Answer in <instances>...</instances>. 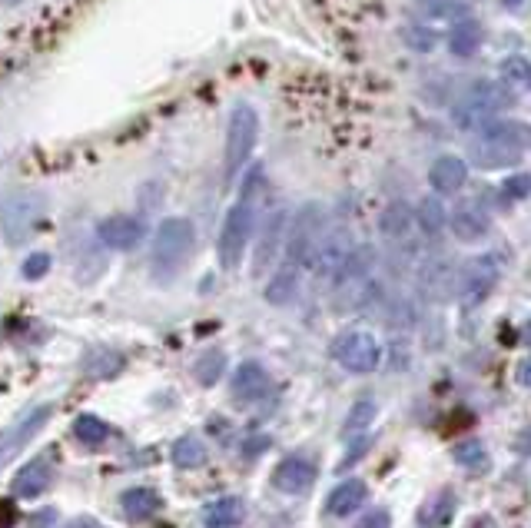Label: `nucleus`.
<instances>
[{"mask_svg": "<svg viewBox=\"0 0 531 528\" xmlns=\"http://www.w3.org/2000/svg\"><path fill=\"white\" fill-rule=\"evenodd\" d=\"M263 183V170H253L246 176L243 190H239V200L226 210V220H223V230H220V243H216V253H220V266L223 269H236L243 263V253L249 240H253V230H256V186Z\"/></svg>", "mask_w": 531, "mask_h": 528, "instance_id": "obj_1", "label": "nucleus"}, {"mask_svg": "<svg viewBox=\"0 0 531 528\" xmlns=\"http://www.w3.org/2000/svg\"><path fill=\"white\" fill-rule=\"evenodd\" d=\"M196 246V230L193 220L186 216H166L160 220L153 233V256H150V269L160 283H170V279L180 273V269L190 263Z\"/></svg>", "mask_w": 531, "mask_h": 528, "instance_id": "obj_2", "label": "nucleus"}, {"mask_svg": "<svg viewBox=\"0 0 531 528\" xmlns=\"http://www.w3.org/2000/svg\"><path fill=\"white\" fill-rule=\"evenodd\" d=\"M512 103V93L502 84L482 80V84L468 87L452 107V123L458 130H482L488 123H495L498 110H505Z\"/></svg>", "mask_w": 531, "mask_h": 528, "instance_id": "obj_3", "label": "nucleus"}, {"mask_svg": "<svg viewBox=\"0 0 531 528\" xmlns=\"http://www.w3.org/2000/svg\"><path fill=\"white\" fill-rule=\"evenodd\" d=\"M259 140V113L253 103L239 100L229 110L226 120V147H223V167H226V180L243 173V167L249 163Z\"/></svg>", "mask_w": 531, "mask_h": 528, "instance_id": "obj_4", "label": "nucleus"}, {"mask_svg": "<svg viewBox=\"0 0 531 528\" xmlns=\"http://www.w3.org/2000/svg\"><path fill=\"white\" fill-rule=\"evenodd\" d=\"M47 216V196L34 190H14L4 196L0 206V226H4V240L10 246L27 243L37 233V226Z\"/></svg>", "mask_w": 531, "mask_h": 528, "instance_id": "obj_5", "label": "nucleus"}, {"mask_svg": "<svg viewBox=\"0 0 531 528\" xmlns=\"http://www.w3.org/2000/svg\"><path fill=\"white\" fill-rule=\"evenodd\" d=\"M322 240V206L306 203L293 220H289L286 230V246H283V263L289 266H309L312 250Z\"/></svg>", "mask_w": 531, "mask_h": 528, "instance_id": "obj_6", "label": "nucleus"}, {"mask_svg": "<svg viewBox=\"0 0 531 528\" xmlns=\"http://www.w3.org/2000/svg\"><path fill=\"white\" fill-rule=\"evenodd\" d=\"M332 356L342 369L349 372H376L382 362V346L372 333H362V329H352V333H342L336 343H332Z\"/></svg>", "mask_w": 531, "mask_h": 528, "instance_id": "obj_7", "label": "nucleus"}, {"mask_svg": "<svg viewBox=\"0 0 531 528\" xmlns=\"http://www.w3.org/2000/svg\"><path fill=\"white\" fill-rule=\"evenodd\" d=\"M498 276H502V260H498V253H488L482 260L468 263L462 273L455 276V293L465 306H478L495 289Z\"/></svg>", "mask_w": 531, "mask_h": 528, "instance_id": "obj_8", "label": "nucleus"}, {"mask_svg": "<svg viewBox=\"0 0 531 528\" xmlns=\"http://www.w3.org/2000/svg\"><path fill=\"white\" fill-rule=\"evenodd\" d=\"M286 230H289V213L286 210H273L259 226V240H256V253H253V276H266L269 266H273L279 256H283L286 246Z\"/></svg>", "mask_w": 531, "mask_h": 528, "instance_id": "obj_9", "label": "nucleus"}, {"mask_svg": "<svg viewBox=\"0 0 531 528\" xmlns=\"http://www.w3.org/2000/svg\"><path fill=\"white\" fill-rule=\"evenodd\" d=\"M143 236H147V226H143L140 216H130V213H113L97 223V240L107 250H117V253L137 250Z\"/></svg>", "mask_w": 531, "mask_h": 528, "instance_id": "obj_10", "label": "nucleus"}, {"mask_svg": "<svg viewBox=\"0 0 531 528\" xmlns=\"http://www.w3.org/2000/svg\"><path fill=\"white\" fill-rule=\"evenodd\" d=\"M522 157H525L522 147L502 143V140H488V137H478L472 143V150H468V160L482 170H508V167H515V163H522Z\"/></svg>", "mask_w": 531, "mask_h": 528, "instance_id": "obj_11", "label": "nucleus"}, {"mask_svg": "<svg viewBox=\"0 0 531 528\" xmlns=\"http://www.w3.org/2000/svg\"><path fill=\"white\" fill-rule=\"evenodd\" d=\"M349 253H352V240L346 233L322 236V240L316 243V250H312L309 266L316 269V276H322V279H336Z\"/></svg>", "mask_w": 531, "mask_h": 528, "instance_id": "obj_12", "label": "nucleus"}, {"mask_svg": "<svg viewBox=\"0 0 531 528\" xmlns=\"http://www.w3.org/2000/svg\"><path fill=\"white\" fill-rule=\"evenodd\" d=\"M273 485L286 495H303L316 485V465H312L309 459H303V455H289V459H283L276 465Z\"/></svg>", "mask_w": 531, "mask_h": 528, "instance_id": "obj_13", "label": "nucleus"}, {"mask_svg": "<svg viewBox=\"0 0 531 528\" xmlns=\"http://www.w3.org/2000/svg\"><path fill=\"white\" fill-rule=\"evenodd\" d=\"M449 226H452V233H455V240H462V243H478V240H485L488 230H492V216H488L482 206H475V203H462L458 210L449 216Z\"/></svg>", "mask_w": 531, "mask_h": 528, "instance_id": "obj_14", "label": "nucleus"}, {"mask_svg": "<svg viewBox=\"0 0 531 528\" xmlns=\"http://www.w3.org/2000/svg\"><path fill=\"white\" fill-rule=\"evenodd\" d=\"M269 392V372L259 362H239L233 372V396L239 402H256Z\"/></svg>", "mask_w": 531, "mask_h": 528, "instance_id": "obj_15", "label": "nucleus"}, {"mask_svg": "<svg viewBox=\"0 0 531 528\" xmlns=\"http://www.w3.org/2000/svg\"><path fill=\"white\" fill-rule=\"evenodd\" d=\"M50 462L47 459H30L27 465H20V472L14 475V495L17 499H24V502H30V499H40L44 495V489L50 485Z\"/></svg>", "mask_w": 531, "mask_h": 528, "instance_id": "obj_16", "label": "nucleus"}, {"mask_svg": "<svg viewBox=\"0 0 531 528\" xmlns=\"http://www.w3.org/2000/svg\"><path fill=\"white\" fill-rule=\"evenodd\" d=\"M366 499H369V485L362 479H349V482H342V485H336V489L329 492L326 512L336 515V519H349L352 512L362 509V502H366Z\"/></svg>", "mask_w": 531, "mask_h": 528, "instance_id": "obj_17", "label": "nucleus"}, {"mask_svg": "<svg viewBox=\"0 0 531 528\" xmlns=\"http://www.w3.org/2000/svg\"><path fill=\"white\" fill-rule=\"evenodd\" d=\"M429 183L435 193H458L468 183V163L462 157H439L429 170Z\"/></svg>", "mask_w": 531, "mask_h": 528, "instance_id": "obj_18", "label": "nucleus"}, {"mask_svg": "<svg viewBox=\"0 0 531 528\" xmlns=\"http://www.w3.org/2000/svg\"><path fill=\"white\" fill-rule=\"evenodd\" d=\"M200 519H203V528H236L246 519V505L243 499H236V495H223V499L203 505Z\"/></svg>", "mask_w": 531, "mask_h": 528, "instance_id": "obj_19", "label": "nucleus"}, {"mask_svg": "<svg viewBox=\"0 0 531 528\" xmlns=\"http://www.w3.org/2000/svg\"><path fill=\"white\" fill-rule=\"evenodd\" d=\"M412 226H415V210L402 200L389 203L379 216V233L385 240H405L412 233Z\"/></svg>", "mask_w": 531, "mask_h": 528, "instance_id": "obj_20", "label": "nucleus"}, {"mask_svg": "<svg viewBox=\"0 0 531 528\" xmlns=\"http://www.w3.org/2000/svg\"><path fill=\"white\" fill-rule=\"evenodd\" d=\"M455 509H458V502L452 492L432 495V499L419 509V528H449L455 519Z\"/></svg>", "mask_w": 531, "mask_h": 528, "instance_id": "obj_21", "label": "nucleus"}, {"mask_svg": "<svg viewBox=\"0 0 531 528\" xmlns=\"http://www.w3.org/2000/svg\"><path fill=\"white\" fill-rule=\"evenodd\" d=\"M482 37H485L482 24H475V20H458V24L452 27V34H449L452 57H458V60L475 57L478 47H482Z\"/></svg>", "mask_w": 531, "mask_h": 528, "instance_id": "obj_22", "label": "nucleus"}, {"mask_svg": "<svg viewBox=\"0 0 531 528\" xmlns=\"http://www.w3.org/2000/svg\"><path fill=\"white\" fill-rule=\"evenodd\" d=\"M296 289H299V266H289L283 263L273 273V279L266 283V299L273 306H286L296 299Z\"/></svg>", "mask_w": 531, "mask_h": 528, "instance_id": "obj_23", "label": "nucleus"}, {"mask_svg": "<svg viewBox=\"0 0 531 528\" xmlns=\"http://www.w3.org/2000/svg\"><path fill=\"white\" fill-rule=\"evenodd\" d=\"M120 505H123V512H127V519L143 522V519H150L153 512H160L163 499L153 489H130V492H123Z\"/></svg>", "mask_w": 531, "mask_h": 528, "instance_id": "obj_24", "label": "nucleus"}, {"mask_svg": "<svg viewBox=\"0 0 531 528\" xmlns=\"http://www.w3.org/2000/svg\"><path fill=\"white\" fill-rule=\"evenodd\" d=\"M419 279H422V289L432 299H442V296L455 293V273H452V266L442 263V260H435V263L425 266Z\"/></svg>", "mask_w": 531, "mask_h": 528, "instance_id": "obj_25", "label": "nucleus"}, {"mask_svg": "<svg viewBox=\"0 0 531 528\" xmlns=\"http://www.w3.org/2000/svg\"><path fill=\"white\" fill-rule=\"evenodd\" d=\"M498 77H502V87L518 90V93H528L531 90V60L522 57V54L505 57L502 67H498Z\"/></svg>", "mask_w": 531, "mask_h": 528, "instance_id": "obj_26", "label": "nucleus"}, {"mask_svg": "<svg viewBox=\"0 0 531 528\" xmlns=\"http://www.w3.org/2000/svg\"><path fill=\"white\" fill-rule=\"evenodd\" d=\"M170 459H173L176 469L193 472V469H200V465L206 462V445H203L200 439H196V436H183V439H176V442H173Z\"/></svg>", "mask_w": 531, "mask_h": 528, "instance_id": "obj_27", "label": "nucleus"}, {"mask_svg": "<svg viewBox=\"0 0 531 528\" xmlns=\"http://www.w3.org/2000/svg\"><path fill=\"white\" fill-rule=\"evenodd\" d=\"M415 223H419V230L425 236H439L445 230V223H449V213H445L442 200L425 196V200L419 203V210H415Z\"/></svg>", "mask_w": 531, "mask_h": 528, "instance_id": "obj_28", "label": "nucleus"}, {"mask_svg": "<svg viewBox=\"0 0 531 528\" xmlns=\"http://www.w3.org/2000/svg\"><path fill=\"white\" fill-rule=\"evenodd\" d=\"M223 369H226V356H223V349H206L200 359H196V366H193V376L200 386H216L223 376Z\"/></svg>", "mask_w": 531, "mask_h": 528, "instance_id": "obj_29", "label": "nucleus"}, {"mask_svg": "<svg viewBox=\"0 0 531 528\" xmlns=\"http://www.w3.org/2000/svg\"><path fill=\"white\" fill-rule=\"evenodd\" d=\"M74 436L83 445H100V442H107L110 429H107V422H103L100 416H90V412H83V416L74 422Z\"/></svg>", "mask_w": 531, "mask_h": 528, "instance_id": "obj_30", "label": "nucleus"}, {"mask_svg": "<svg viewBox=\"0 0 531 528\" xmlns=\"http://www.w3.org/2000/svg\"><path fill=\"white\" fill-rule=\"evenodd\" d=\"M455 462H462L465 469H472V472H485L488 469V452H485V445L478 442V439H468L462 445H455Z\"/></svg>", "mask_w": 531, "mask_h": 528, "instance_id": "obj_31", "label": "nucleus"}, {"mask_svg": "<svg viewBox=\"0 0 531 528\" xmlns=\"http://www.w3.org/2000/svg\"><path fill=\"white\" fill-rule=\"evenodd\" d=\"M402 40L412 50H419V54H432L435 44H439V34H435L432 27H425V24H409L402 30Z\"/></svg>", "mask_w": 531, "mask_h": 528, "instance_id": "obj_32", "label": "nucleus"}, {"mask_svg": "<svg viewBox=\"0 0 531 528\" xmlns=\"http://www.w3.org/2000/svg\"><path fill=\"white\" fill-rule=\"evenodd\" d=\"M502 200L505 203H522V200H528L531 196V176L528 173H512L508 180L502 183Z\"/></svg>", "mask_w": 531, "mask_h": 528, "instance_id": "obj_33", "label": "nucleus"}, {"mask_svg": "<svg viewBox=\"0 0 531 528\" xmlns=\"http://www.w3.org/2000/svg\"><path fill=\"white\" fill-rule=\"evenodd\" d=\"M50 266H54L50 253H30L24 266H20V276H24L27 283H37V279H44L50 273Z\"/></svg>", "mask_w": 531, "mask_h": 528, "instance_id": "obj_34", "label": "nucleus"}, {"mask_svg": "<svg viewBox=\"0 0 531 528\" xmlns=\"http://www.w3.org/2000/svg\"><path fill=\"white\" fill-rule=\"evenodd\" d=\"M372 416H376V402H369V399H362L356 402V406L349 409V419H346V432H359V429H366Z\"/></svg>", "mask_w": 531, "mask_h": 528, "instance_id": "obj_35", "label": "nucleus"}, {"mask_svg": "<svg viewBox=\"0 0 531 528\" xmlns=\"http://www.w3.org/2000/svg\"><path fill=\"white\" fill-rule=\"evenodd\" d=\"M356 528H392V519H389V512L379 509V512H369Z\"/></svg>", "mask_w": 531, "mask_h": 528, "instance_id": "obj_36", "label": "nucleus"}, {"mask_svg": "<svg viewBox=\"0 0 531 528\" xmlns=\"http://www.w3.org/2000/svg\"><path fill=\"white\" fill-rule=\"evenodd\" d=\"M518 382H522L525 389H531V359H525L522 366H518Z\"/></svg>", "mask_w": 531, "mask_h": 528, "instance_id": "obj_37", "label": "nucleus"}, {"mask_svg": "<svg viewBox=\"0 0 531 528\" xmlns=\"http://www.w3.org/2000/svg\"><path fill=\"white\" fill-rule=\"evenodd\" d=\"M10 522H14V509L7 502H0V528H10Z\"/></svg>", "mask_w": 531, "mask_h": 528, "instance_id": "obj_38", "label": "nucleus"}, {"mask_svg": "<svg viewBox=\"0 0 531 528\" xmlns=\"http://www.w3.org/2000/svg\"><path fill=\"white\" fill-rule=\"evenodd\" d=\"M518 449H522L525 455H531V429L522 432V439H518Z\"/></svg>", "mask_w": 531, "mask_h": 528, "instance_id": "obj_39", "label": "nucleus"}, {"mask_svg": "<svg viewBox=\"0 0 531 528\" xmlns=\"http://www.w3.org/2000/svg\"><path fill=\"white\" fill-rule=\"evenodd\" d=\"M422 7H445V4H465V0H419Z\"/></svg>", "mask_w": 531, "mask_h": 528, "instance_id": "obj_40", "label": "nucleus"}, {"mask_svg": "<svg viewBox=\"0 0 531 528\" xmlns=\"http://www.w3.org/2000/svg\"><path fill=\"white\" fill-rule=\"evenodd\" d=\"M70 528H107V525H100V522H93V519H77Z\"/></svg>", "mask_w": 531, "mask_h": 528, "instance_id": "obj_41", "label": "nucleus"}, {"mask_svg": "<svg viewBox=\"0 0 531 528\" xmlns=\"http://www.w3.org/2000/svg\"><path fill=\"white\" fill-rule=\"evenodd\" d=\"M525 339H528V343H531V319H528V323H525Z\"/></svg>", "mask_w": 531, "mask_h": 528, "instance_id": "obj_42", "label": "nucleus"}, {"mask_svg": "<svg viewBox=\"0 0 531 528\" xmlns=\"http://www.w3.org/2000/svg\"><path fill=\"white\" fill-rule=\"evenodd\" d=\"M502 4H505V7H518L522 0H502Z\"/></svg>", "mask_w": 531, "mask_h": 528, "instance_id": "obj_43", "label": "nucleus"}]
</instances>
